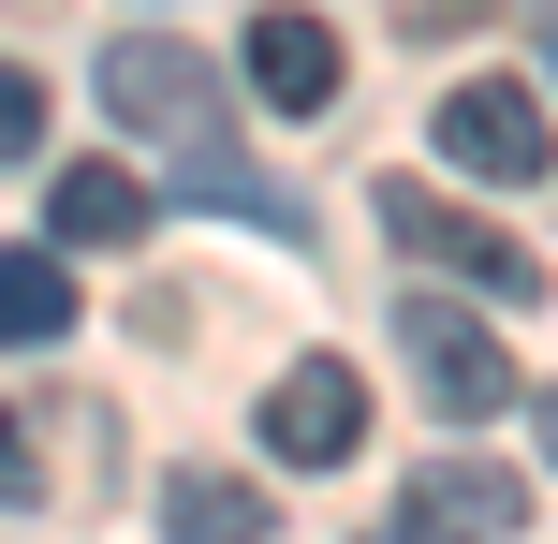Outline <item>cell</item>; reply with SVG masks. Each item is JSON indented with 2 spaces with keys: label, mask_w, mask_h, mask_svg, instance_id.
I'll use <instances>...</instances> for the list:
<instances>
[{
  "label": "cell",
  "mask_w": 558,
  "mask_h": 544,
  "mask_svg": "<svg viewBox=\"0 0 558 544\" xmlns=\"http://www.w3.org/2000/svg\"><path fill=\"white\" fill-rule=\"evenodd\" d=\"M397 353H412L426 412H456V427H485V412L514 398V353H500V324H485V310H456V294H412V310H397Z\"/></svg>",
  "instance_id": "obj_3"
},
{
  "label": "cell",
  "mask_w": 558,
  "mask_h": 544,
  "mask_svg": "<svg viewBox=\"0 0 558 544\" xmlns=\"http://www.w3.org/2000/svg\"><path fill=\"white\" fill-rule=\"evenodd\" d=\"M29 339H74V265L59 251H0V353Z\"/></svg>",
  "instance_id": "obj_10"
},
{
  "label": "cell",
  "mask_w": 558,
  "mask_h": 544,
  "mask_svg": "<svg viewBox=\"0 0 558 544\" xmlns=\"http://www.w3.org/2000/svg\"><path fill=\"white\" fill-rule=\"evenodd\" d=\"M251 88H265L279 118H324V104H338V29L294 15V0H279V15H251Z\"/></svg>",
  "instance_id": "obj_6"
},
{
  "label": "cell",
  "mask_w": 558,
  "mask_h": 544,
  "mask_svg": "<svg viewBox=\"0 0 558 544\" xmlns=\"http://www.w3.org/2000/svg\"><path fill=\"white\" fill-rule=\"evenodd\" d=\"M367 442V383H353V353H294V368L265 383V457L279 471H338Z\"/></svg>",
  "instance_id": "obj_5"
},
{
  "label": "cell",
  "mask_w": 558,
  "mask_h": 544,
  "mask_svg": "<svg viewBox=\"0 0 558 544\" xmlns=\"http://www.w3.org/2000/svg\"><path fill=\"white\" fill-rule=\"evenodd\" d=\"M29 133H45V74L0 59V162H29Z\"/></svg>",
  "instance_id": "obj_11"
},
{
  "label": "cell",
  "mask_w": 558,
  "mask_h": 544,
  "mask_svg": "<svg viewBox=\"0 0 558 544\" xmlns=\"http://www.w3.org/2000/svg\"><path fill=\"white\" fill-rule=\"evenodd\" d=\"M383 235H397L412 265H456V280H485L500 310H544V265L514 251L500 221H471L456 192H426V177H383Z\"/></svg>",
  "instance_id": "obj_2"
},
{
  "label": "cell",
  "mask_w": 558,
  "mask_h": 544,
  "mask_svg": "<svg viewBox=\"0 0 558 544\" xmlns=\"http://www.w3.org/2000/svg\"><path fill=\"white\" fill-rule=\"evenodd\" d=\"M544 59H558V0H544Z\"/></svg>",
  "instance_id": "obj_15"
},
{
  "label": "cell",
  "mask_w": 558,
  "mask_h": 544,
  "mask_svg": "<svg viewBox=\"0 0 558 544\" xmlns=\"http://www.w3.org/2000/svg\"><path fill=\"white\" fill-rule=\"evenodd\" d=\"M544 457H558V398H544Z\"/></svg>",
  "instance_id": "obj_14"
},
{
  "label": "cell",
  "mask_w": 558,
  "mask_h": 544,
  "mask_svg": "<svg viewBox=\"0 0 558 544\" xmlns=\"http://www.w3.org/2000/svg\"><path fill=\"white\" fill-rule=\"evenodd\" d=\"M45 221L74 235V251H133V235H147V177H133V162H74V177L45 192Z\"/></svg>",
  "instance_id": "obj_8"
},
{
  "label": "cell",
  "mask_w": 558,
  "mask_h": 544,
  "mask_svg": "<svg viewBox=\"0 0 558 544\" xmlns=\"http://www.w3.org/2000/svg\"><path fill=\"white\" fill-rule=\"evenodd\" d=\"M426 133H441V162H456V177H500V192H530V177L558 162L544 104H530V88H514V74H456Z\"/></svg>",
  "instance_id": "obj_4"
},
{
  "label": "cell",
  "mask_w": 558,
  "mask_h": 544,
  "mask_svg": "<svg viewBox=\"0 0 558 544\" xmlns=\"http://www.w3.org/2000/svg\"><path fill=\"white\" fill-rule=\"evenodd\" d=\"M104 118L177 177V192H206V206H235V221L294 235V192H265V162H235V133H221V74H206L177 29H118V45H104Z\"/></svg>",
  "instance_id": "obj_1"
},
{
  "label": "cell",
  "mask_w": 558,
  "mask_h": 544,
  "mask_svg": "<svg viewBox=\"0 0 558 544\" xmlns=\"http://www.w3.org/2000/svg\"><path fill=\"white\" fill-rule=\"evenodd\" d=\"M0 500H29V427L0 412Z\"/></svg>",
  "instance_id": "obj_12"
},
{
  "label": "cell",
  "mask_w": 558,
  "mask_h": 544,
  "mask_svg": "<svg viewBox=\"0 0 558 544\" xmlns=\"http://www.w3.org/2000/svg\"><path fill=\"white\" fill-rule=\"evenodd\" d=\"M397 516L441 530V544H514V530H530V486H514V471H412Z\"/></svg>",
  "instance_id": "obj_7"
},
{
  "label": "cell",
  "mask_w": 558,
  "mask_h": 544,
  "mask_svg": "<svg viewBox=\"0 0 558 544\" xmlns=\"http://www.w3.org/2000/svg\"><path fill=\"white\" fill-rule=\"evenodd\" d=\"M162 530L177 544H265V486L251 471H162Z\"/></svg>",
  "instance_id": "obj_9"
},
{
  "label": "cell",
  "mask_w": 558,
  "mask_h": 544,
  "mask_svg": "<svg viewBox=\"0 0 558 544\" xmlns=\"http://www.w3.org/2000/svg\"><path fill=\"white\" fill-rule=\"evenodd\" d=\"M367 544H441V530H412V516H383V530H367Z\"/></svg>",
  "instance_id": "obj_13"
}]
</instances>
